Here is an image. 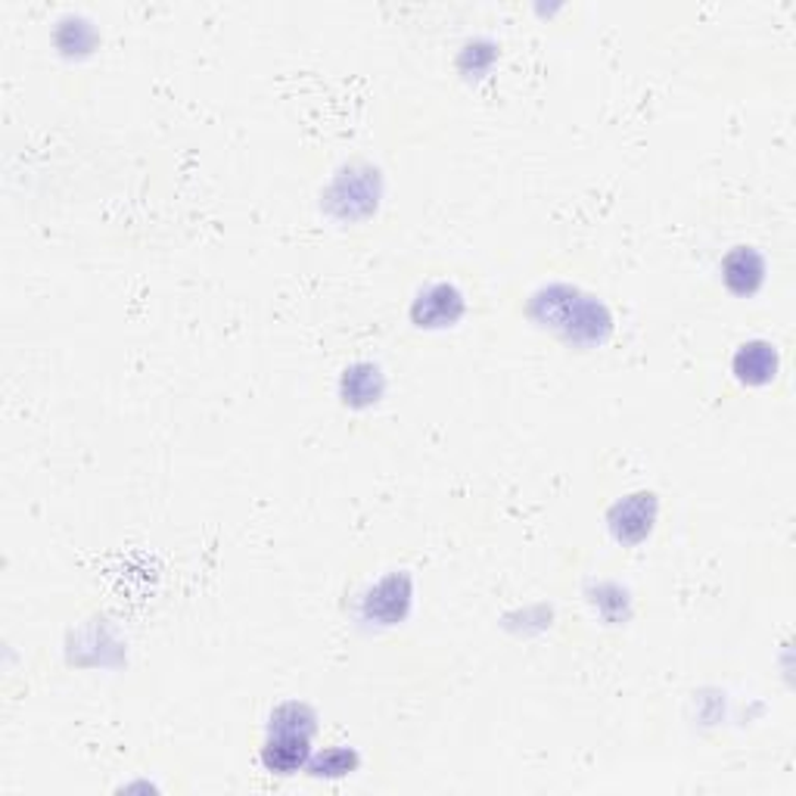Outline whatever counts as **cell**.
<instances>
[{"label": "cell", "instance_id": "3", "mask_svg": "<svg viewBox=\"0 0 796 796\" xmlns=\"http://www.w3.org/2000/svg\"><path fill=\"white\" fill-rule=\"evenodd\" d=\"M461 311H464V299H461V293L454 289V286H432L427 289L420 299H417V306H414V321L420 324V328H445L451 321H458L461 318Z\"/></svg>", "mask_w": 796, "mask_h": 796}, {"label": "cell", "instance_id": "8", "mask_svg": "<svg viewBox=\"0 0 796 796\" xmlns=\"http://www.w3.org/2000/svg\"><path fill=\"white\" fill-rule=\"evenodd\" d=\"M355 765H358V756L348 753L343 747H333V750H328V753L318 756V759L311 762V772H314V775L336 777V775H348Z\"/></svg>", "mask_w": 796, "mask_h": 796}, {"label": "cell", "instance_id": "4", "mask_svg": "<svg viewBox=\"0 0 796 796\" xmlns=\"http://www.w3.org/2000/svg\"><path fill=\"white\" fill-rule=\"evenodd\" d=\"M722 271H725V284L732 286L735 293H740V296H750V293H756L759 284H762L765 265H762L759 252L747 249V246H740V249H735V252L725 259Z\"/></svg>", "mask_w": 796, "mask_h": 796}, {"label": "cell", "instance_id": "1", "mask_svg": "<svg viewBox=\"0 0 796 796\" xmlns=\"http://www.w3.org/2000/svg\"><path fill=\"white\" fill-rule=\"evenodd\" d=\"M311 735H314V715L306 706L289 703L271 715V732H268L262 762L274 775H293L308 762L311 753Z\"/></svg>", "mask_w": 796, "mask_h": 796}, {"label": "cell", "instance_id": "2", "mask_svg": "<svg viewBox=\"0 0 796 796\" xmlns=\"http://www.w3.org/2000/svg\"><path fill=\"white\" fill-rule=\"evenodd\" d=\"M535 314L538 321L551 324V328L563 330L570 340H589V343H601L604 333L610 330V318L604 314V308L592 302L589 296H579L575 289L567 286H551L535 299Z\"/></svg>", "mask_w": 796, "mask_h": 796}, {"label": "cell", "instance_id": "5", "mask_svg": "<svg viewBox=\"0 0 796 796\" xmlns=\"http://www.w3.org/2000/svg\"><path fill=\"white\" fill-rule=\"evenodd\" d=\"M651 520H654V501L651 495H634L626 504L616 508L613 516V530L622 542H641L651 532Z\"/></svg>", "mask_w": 796, "mask_h": 796}, {"label": "cell", "instance_id": "7", "mask_svg": "<svg viewBox=\"0 0 796 796\" xmlns=\"http://www.w3.org/2000/svg\"><path fill=\"white\" fill-rule=\"evenodd\" d=\"M383 392V377L373 365H355L346 370V380H343V395L352 405H370L377 402V395Z\"/></svg>", "mask_w": 796, "mask_h": 796}, {"label": "cell", "instance_id": "6", "mask_svg": "<svg viewBox=\"0 0 796 796\" xmlns=\"http://www.w3.org/2000/svg\"><path fill=\"white\" fill-rule=\"evenodd\" d=\"M775 370H777V355L769 343H750V346H744L737 352L735 373L744 380V383H750V387L769 383V380L775 377Z\"/></svg>", "mask_w": 796, "mask_h": 796}]
</instances>
